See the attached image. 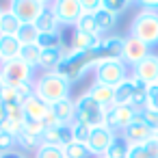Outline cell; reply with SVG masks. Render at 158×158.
Segmentation results:
<instances>
[{"mask_svg": "<svg viewBox=\"0 0 158 158\" xmlns=\"http://www.w3.org/2000/svg\"><path fill=\"white\" fill-rule=\"evenodd\" d=\"M69 91H72V82L56 72H41L39 76H35V95L44 100L48 106L67 100Z\"/></svg>", "mask_w": 158, "mask_h": 158, "instance_id": "6da1fadb", "label": "cell"}, {"mask_svg": "<svg viewBox=\"0 0 158 158\" xmlns=\"http://www.w3.org/2000/svg\"><path fill=\"white\" fill-rule=\"evenodd\" d=\"M95 59L89 52H74V50H65V56L61 61V65L56 67V74H61L63 78H67L72 85L78 82L80 78H85L89 72H93L95 67Z\"/></svg>", "mask_w": 158, "mask_h": 158, "instance_id": "7a4b0ae2", "label": "cell"}, {"mask_svg": "<svg viewBox=\"0 0 158 158\" xmlns=\"http://www.w3.org/2000/svg\"><path fill=\"white\" fill-rule=\"evenodd\" d=\"M130 37L143 41L147 48L158 46V11H139L130 24Z\"/></svg>", "mask_w": 158, "mask_h": 158, "instance_id": "3957f363", "label": "cell"}, {"mask_svg": "<svg viewBox=\"0 0 158 158\" xmlns=\"http://www.w3.org/2000/svg\"><path fill=\"white\" fill-rule=\"evenodd\" d=\"M76 104V119L74 121H80L89 128H100L104 126V115H106V108H102L89 93H82L74 100Z\"/></svg>", "mask_w": 158, "mask_h": 158, "instance_id": "277c9868", "label": "cell"}, {"mask_svg": "<svg viewBox=\"0 0 158 158\" xmlns=\"http://www.w3.org/2000/svg\"><path fill=\"white\" fill-rule=\"evenodd\" d=\"M93 76H95V82H102L106 87H117L121 85L128 76V65L123 61H98L95 67H93Z\"/></svg>", "mask_w": 158, "mask_h": 158, "instance_id": "5b68a950", "label": "cell"}, {"mask_svg": "<svg viewBox=\"0 0 158 158\" xmlns=\"http://www.w3.org/2000/svg\"><path fill=\"white\" fill-rule=\"evenodd\" d=\"M0 76H2L7 87H20L24 82H33L35 80V69L24 63L22 59H13V61H5L0 65Z\"/></svg>", "mask_w": 158, "mask_h": 158, "instance_id": "8992f818", "label": "cell"}, {"mask_svg": "<svg viewBox=\"0 0 158 158\" xmlns=\"http://www.w3.org/2000/svg\"><path fill=\"white\" fill-rule=\"evenodd\" d=\"M48 7V2L44 0H13V2L7 7L22 24H35L39 13Z\"/></svg>", "mask_w": 158, "mask_h": 158, "instance_id": "52a82bcc", "label": "cell"}, {"mask_svg": "<svg viewBox=\"0 0 158 158\" xmlns=\"http://www.w3.org/2000/svg\"><path fill=\"white\" fill-rule=\"evenodd\" d=\"M134 119H136V110H134L132 106H117V104H113L110 108H106L104 126L110 128L113 132H117V130L123 132Z\"/></svg>", "mask_w": 158, "mask_h": 158, "instance_id": "ba28073f", "label": "cell"}, {"mask_svg": "<svg viewBox=\"0 0 158 158\" xmlns=\"http://www.w3.org/2000/svg\"><path fill=\"white\" fill-rule=\"evenodd\" d=\"M50 9L56 15L61 28L63 26H74L78 22V18L82 15L80 0H56V2H50Z\"/></svg>", "mask_w": 158, "mask_h": 158, "instance_id": "9c48e42d", "label": "cell"}, {"mask_svg": "<svg viewBox=\"0 0 158 158\" xmlns=\"http://www.w3.org/2000/svg\"><path fill=\"white\" fill-rule=\"evenodd\" d=\"M115 139H117V132H113V130L106 128V126H100V128H93V130H91V136H89V141H87V147H89L91 156L102 158V156H106V152H108V147L115 143Z\"/></svg>", "mask_w": 158, "mask_h": 158, "instance_id": "30bf717a", "label": "cell"}, {"mask_svg": "<svg viewBox=\"0 0 158 158\" xmlns=\"http://www.w3.org/2000/svg\"><path fill=\"white\" fill-rule=\"evenodd\" d=\"M95 61H121L123 54V37H102L98 48L89 52Z\"/></svg>", "mask_w": 158, "mask_h": 158, "instance_id": "8fae6325", "label": "cell"}, {"mask_svg": "<svg viewBox=\"0 0 158 158\" xmlns=\"http://www.w3.org/2000/svg\"><path fill=\"white\" fill-rule=\"evenodd\" d=\"M145 56H149V48L143 44V41H139V39H134V37H126L123 39V54H121V61L126 63V65H136V63H141Z\"/></svg>", "mask_w": 158, "mask_h": 158, "instance_id": "7c38bea8", "label": "cell"}, {"mask_svg": "<svg viewBox=\"0 0 158 158\" xmlns=\"http://www.w3.org/2000/svg\"><path fill=\"white\" fill-rule=\"evenodd\" d=\"M132 76L139 78V80H143L147 87L149 85H156L158 82V56H154V54L145 56L141 63L134 65V74Z\"/></svg>", "mask_w": 158, "mask_h": 158, "instance_id": "4fadbf2b", "label": "cell"}, {"mask_svg": "<svg viewBox=\"0 0 158 158\" xmlns=\"http://www.w3.org/2000/svg\"><path fill=\"white\" fill-rule=\"evenodd\" d=\"M121 136H123L130 145H143L145 141H149V139L154 136V132H152V130H149V128L136 117V119H134V121L121 132Z\"/></svg>", "mask_w": 158, "mask_h": 158, "instance_id": "5bb4252c", "label": "cell"}, {"mask_svg": "<svg viewBox=\"0 0 158 158\" xmlns=\"http://www.w3.org/2000/svg\"><path fill=\"white\" fill-rule=\"evenodd\" d=\"M50 110L54 113V117H56V121H59L61 126H72V123H74V119H76V104H74V100H72V98H67V100H61V102L52 104V106H50Z\"/></svg>", "mask_w": 158, "mask_h": 158, "instance_id": "9a60e30c", "label": "cell"}, {"mask_svg": "<svg viewBox=\"0 0 158 158\" xmlns=\"http://www.w3.org/2000/svg\"><path fill=\"white\" fill-rule=\"evenodd\" d=\"M41 141H44L46 145L65 147L67 143H72V130H69V126H54V128H48V130H44Z\"/></svg>", "mask_w": 158, "mask_h": 158, "instance_id": "2e32d148", "label": "cell"}, {"mask_svg": "<svg viewBox=\"0 0 158 158\" xmlns=\"http://www.w3.org/2000/svg\"><path fill=\"white\" fill-rule=\"evenodd\" d=\"M22 110H24L26 119H31V121H41V119L46 117V113L50 110V106H48L44 100H39L37 95H33V98H28V100L22 102Z\"/></svg>", "mask_w": 158, "mask_h": 158, "instance_id": "e0dca14e", "label": "cell"}, {"mask_svg": "<svg viewBox=\"0 0 158 158\" xmlns=\"http://www.w3.org/2000/svg\"><path fill=\"white\" fill-rule=\"evenodd\" d=\"M87 93H89L102 108H110V106L115 104V89H113V87H106V85H102V82H93Z\"/></svg>", "mask_w": 158, "mask_h": 158, "instance_id": "ac0fdd59", "label": "cell"}, {"mask_svg": "<svg viewBox=\"0 0 158 158\" xmlns=\"http://www.w3.org/2000/svg\"><path fill=\"white\" fill-rule=\"evenodd\" d=\"M100 39H102V37H93V35H85V33L74 31L69 50H74V52H93V50L98 48Z\"/></svg>", "mask_w": 158, "mask_h": 158, "instance_id": "d6986e66", "label": "cell"}, {"mask_svg": "<svg viewBox=\"0 0 158 158\" xmlns=\"http://www.w3.org/2000/svg\"><path fill=\"white\" fill-rule=\"evenodd\" d=\"M65 56V48H56V50H41V59H39V69L41 72H56V67L61 65Z\"/></svg>", "mask_w": 158, "mask_h": 158, "instance_id": "ffe728a7", "label": "cell"}, {"mask_svg": "<svg viewBox=\"0 0 158 158\" xmlns=\"http://www.w3.org/2000/svg\"><path fill=\"white\" fill-rule=\"evenodd\" d=\"M20 52H22V44L18 37H0V59H2V63L20 59Z\"/></svg>", "mask_w": 158, "mask_h": 158, "instance_id": "44dd1931", "label": "cell"}, {"mask_svg": "<svg viewBox=\"0 0 158 158\" xmlns=\"http://www.w3.org/2000/svg\"><path fill=\"white\" fill-rule=\"evenodd\" d=\"M35 26H37V31H39V33H56V31H61V24H59L56 15L52 13L50 5L39 13V18H37V22H35Z\"/></svg>", "mask_w": 158, "mask_h": 158, "instance_id": "7402d4cb", "label": "cell"}, {"mask_svg": "<svg viewBox=\"0 0 158 158\" xmlns=\"http://www.w3.org/2000/svg\"><path fill=\"white\" fill-rule=\"evenodd\" d=\"M20 26H22V22H20L9 9H5L2 20H0V37H18Z\"/></svg>", "mask_w": 158, "mask_h": 158, "instance_id": "603a6c76", "label": "cell"}, {"mask_svg": "<svg viewBox=\"0 0 158 158\" xmlns=\"http://www.w3.org/2000/svg\"><path fill=\"white\" fill-rule=\"evenodd\" d=\"M132 95H134V80H132V76H130V78H126L121 85L115 87V104H117V106H130Z\"/></svg>", "mask_w": 158, "mask_h": 158, "instance_id": "cb8c5ba5", "label": "cell"}, {"mask_svg": "<svg viewBox=\"0 0 158 158\" xmlns=\"http://www.w3.org/2000/svg\"><path fill=\"white\" fill-rule=\"evenodd\" d=\"M93 18H95L98 28H100V35H104V33H108L110 28H115V24H117V20H119V13H113V11H108V9L102 7L100 11L93 13Z\"/></svg>", "mask_w": 158, "mask_h": 158, "instance_id": "d4e9b609", "label": "cell"}, {"mask_svg": "<svg viewBox=\"0 0 158 158\" xmlns=\"http://www.w3.org/2000/svg\"><path fill=\"white\" fill-rule=\"evenodd\" d=\"M74 31L85 33V35H93V37H102V35H100V28H98V24H95L93 13H82V15L78 18V22L74 24Z\"/></svg>", "mask_w": 158, "mask_h": 158, "instance_id": "484cf974", "label": "cell"}, {"mask_svg": "<svg viewBox=\"0 0 158 158\" xmlns=\"http://www.w3.org/2000/svg\"><path fill=\"white\" fill-rule=\"evenodd\" d=\"M37 46L41 50H56V48H65L63 46V33L56 31V33H39L37 37Z\"/></svg>", "mask_w": 158, "mask_h": 158, "instance_id": "4316f807", "label": "cell"}, {"mask_svg": "<svg viewBox=\"0 0 158 158\" xmlns=\"http://www.w3.org/2000/svg\"><path fill=\"white\" fill-rule=\"evenodd\" d=\"M20 59H22L24 63H28L33 69H37V67H39V59H41V48H39L37 44H26V46H22Z\"/></svg>", "mask_w": 158, "mask_h": 158, "instance_id": "83f0119b", "label": "cell"}, {"mask_svg": "<svg viewBox=\"0 0 158 158\" xmlns=\"http://www.w3.org/2000/svg\"><path fill=\"white\" fill-rule=\"evenodd\" d=\"M18 147L20 149H39L41 145H44V141H41V136H35V134H31V132H26V130H22L18 136Z\"/></svg>", "mask_w": 158, "mask_h": 158, "instance_id": "f1b7e54d", "label": "cell"}, {"mask_svg": "<svg viewBox=\"0 0 158 158\" xmlns=\"http://www.w3.org/2000/svg\"><path fill=\"white\" fill-rule=\"evenodd\" d=\"M128 152H130V143H128L123 136H117L115 143L108 147L106 158H128Z\"/></svg>", "mask_w": 158, "mask_h": 158, "instance_id": "f546056e", "label": "cell"}, {"mask_svg": "<svg viewBox=\"0 0 158 158\" xmlns=\"http://www.w3.org/2000/svg\"><path fill=\"white\" fill-rule=\"evenodd\" d=\"M63 149H65V158H91V152H89V147H87L85 143L72 141V143H67Z\"/></svg>", "mask_w": 158, "mask_h": 158, "instance_id": "4dcf8cb0", "label": "cell"}, {"mask_svg": "<svg viewBox=\"0 0 158 158\" xmlns=\"http://www.w3.org/2000/svg\"><path fill=\"white\" fill-rule=\"evenodd\" d=\"M37 37H39V31L35 24H22L20 26V33H18V39L22 46L26 44H37Z\"/></svg>", "mask_w": 158, "mask_h": 158, "instance_id": "1f68e13d", "label": "cell"}, {"mask_svg": "<svg viewBox=\"0 0 158 158\" xmlns=\"http://www.w3.org/2000/svg\"><path fill=\"white\" fill-rule=\"evenodd\" d=\"M69 130H72V141L87 145V141H89L93 128H89V126H85V123H80V121H74V123L69 126Z\"/></svg>", "mask_w": 158, "mask_h": 158, "instance_id": "d6a6232c", "label": "cell"}, {"mask_svg": "<svg viewBox=\"0 0 158 158\" xmlns=\"http://www.w3.org/2000/svg\"><path fill=\"white\" fill-rule=\"evenodd\" d=\"M35 158H65V149L63 147H56V145H41L37 152H35Z\"/></svg>", "mask_w": 158, "mask_h": 158, "instance_id": "836d02e7", "label": "cell"}, {"mask_svg": "<svg viewBox=\"0 0 158 158\" xmlns=\"http://www.w3.org/2000/svg\"><path fill=\"white\" fill-rule=\"evenodd\" d=\"M136 117L156 134L158 132V110H149V108H145V110H141V113H136Z\"/></svg>", "mask_w": 158, "mask_h": 158, "instance_id": "e575fe53", "label": "cell"}, {"mask_svg": "<svg viewBox=\"0 0 158 158\" xmlns=\"http://www.w3.org/2000/svg\"><path fill=\"white\" fill-rule=\"evenodd\" d=\"M0 100H2V104H5L7 108H11V106H22L20 98H18V91H15L13 87H5L2 93H0Z\"/></svg>", "mask_w": 158, "mask_h": 158, "instance_id": "d590c367", "label": "cell"}, {"mask_svg": "<svg viewBox=\"0 0 158 158\" xmlns=\"http://www.w3.org/2000/svg\"><path fill=\"white\" fill-rule=\"evenodd\" d=\"M18 147V139L9 132H2L0 130V154H7V152H15Z\"/></svg>", "mask_w": 158, "mask_h": 158, "instance_id": "8d00e7d4", "label": "cell"}, {"mask_svg": "<svg viewBox=\"0 0 158 158\" xmlns=\"http://www.w3.org/2000/svg\"><path fill=\"white\" fill-rule=\"evenodd\" d=\"M15 91H18V98H20V102H24V100L33 98V95H35V80H33V82H24V85L15 87Z\"/></svg>", "mask_w": 158, "mask_h": 158, "instance_id": "74e56055", "label": "cell"}, {"mask_svg": "<svg viewBox=\"0 0 158 158\" xmlns=\"http://www.w3.org/2000/svg\"><path fill=\"white\" fill-rule=\"evenodd\" d=\"M7 119L9 121H15V123H24L26 121V115H24L22 106H11V108H7Z\"/></svg>", "mask_w": 158, "mask_h": 158, "instance_id": "f35d334b", "label": "cell"}, {"mask_svg": "<svg viewBox=\"0 0 158 158\" xmlns=\"http://www.w3.org/2000/svg\"><path fill=\"white\" fill-rule=\"evenodd\" d=\"M147 108L149 110H158V85H149L147 87Z\"/></svg>", "mask_w": 158, "mask_h": 158, "instance_id": "ab89813d", "label": "cell"}, {"mask_svg": "<svg viewBox=\"0 0 158 158\" xmlns=\"http://www.w3.org/2000/svg\"><path fill=\"white\" fill-rule=\"evenodd\" d=\"M102 7L113 11V13H121L123 9H128V2H121V0H102Z\"/></svg>", "mask_w": 158, "mask_h": 158, "instance_id": "60d3db41", "label": "cell"}, {"mask_svg": "<svg viewBox=\"0 0 158 158\" xmlns=\"http://www.w3.org/2000/svg\"><path fill=\"white\" fill-rule=\"evenodd\" d=\"M24 130L26 132H31V134H35V136H44V123L41 121H31V119H26L24 121Z\"/></svg>", "mask_w": 158, "mask_h": 158, "instance_id": "b9f144b4", "label": "cell"}, {"mask_svg": "<svg viewBox=\"0 0 158 158\" xmlns=\"http://www.w3.org/2000/svg\"><path fill=\"white\" fill-rule=\"evenodd\" d=\"M82 13H95L102 9V0H80Z\"/></svg>", "mask_w": 158, "mask_h": 158, "instance_id": "7bdbcfd3", "label": "cell"}, {"mask_svg": "<svg viewBox=\"0 0 158 158\" xmlns=\"http://www.w3.org/2000/svg\"><path fill=\"white\" fill-rule=\"evenodd\" d=\"M143 147H145V152H147L149 158H158V139L156 136H152L149 141H145Z\"/></svg>", "mask_w": 158, "mask_h": 158, "instance_id": "ee69618b", "label": "cell"}, {"mask_svg": "<svg viewBox=\"0 0 158 158\" xmlns=\"http://www.w3.org/2000/svg\"><path fill=\"white\" fill-rule=\"evenodd\" d=\"M128 158H149V156H147V152H145L143 145H130Z\"/></svg>", "mask_w": 158, "mask_h": 158, "instance_id": "f6af8a7d", "label": "cell"}, {"mask_svg": "<svg viewBox=\"0 0 158 158\" xmlns=\"http://www.w3.org/2000/svg\"><path fill=\"white\" fill-rule=\"evenodd\" d=\"M41 123H44V128H46V130H48V128H54V126H61V123L56 121V117H54V113H52V110H48V113H46V117L41 119Z\"/></svg>", "mask_w": 158, "mask_h": 158, "instance_id": "bcb514c9", "label": "cell"}, {"mask_svg": "<svg viewBox=\"0 0 158 158\" xmlns=\"http://www.w3.org/2000/svg\"><path fill=\"white\" fill-rule=\"evenodd\" d=\"M0 158H26V156H24L22 152H18V149H15V152H7V154H0Z\"/></svg>", "mask_w": 158, "mask_h": 158, "instance_id": "7dc6e473", "label": "cell"}, {"mask_svg": "<svg viewBox=\"0 0 158 158\" xmlns=\"http://www.w3.org/2000/svg\"><path fill=\"white\" fill-rule=\"evenodd\" d=\"M143 7H145L147 11H156V9H158V0H145Z\"/></svg>", "mask_w": 158, "mask_h": 158, "instance_id": "c3c4849f", "label": "cell"}, {"mask_svg": "<svg viewBox=\"0 0 158 158\" xmlns=\"http://www.w3.org/2000/svg\"><path fill=\"white\" fill-rule=\"evenodd\" d=\"M7 119V106L2 104V100H0V123H2Z\"/></svg>", "mask_w": 158, "mask_h": 158, "instance_id": "681fc988", "label": "cell"}, {"mask_svg": "<svg viewBox=\"0 0 158 158\" xmlns=\"http://www.w3.org/2000/svg\"><path fill=\"white\" fill-rule=\"evenodd\" d=\"M7 85H5V80H2V76H0V93H2V89H5Z\"/></svg>", "mask_w": 158, "mask_h": 158, "instance_id": "f907efd6", "label": "cell"}, {"mask_svg": "<svg viewBox=\"0 0 158 158\" xmlns=\"http://www.w3.org/2000/svg\"><path fill=\"white\" fill-rule=\"evenodd\" d=\"M2 13H5V9H2V7H0V20H2Z\"/></svg>", "mask_w": 158, "mask_h": 158, "instance_id": "816d5d0a", "label": "cell"}, {"mask_svg": "<svg viewBox=\"0 0 158 158\" xmlns=\"http://www.w3.org/2000/svg\"><path fill=\"white\" fill-rule=\"evenodd\" d=\"M154 136H156V139H158V132H156V134H154Z\"/></svg>", "mask_w": 158, "mask_h": 158, "instance_id": "f5cc1de1", "label": "cell"}, {"mask_svg": "<svg viewBox=\"0 0 158 158\" xmlns=\"http://www.w3.org/2000/svg\"><path fill=\"white\" fill-rule=\"evenodd\" d=\"M0 65H2V59H0Z\"/></svg>", "mask_w": 158, "mask_h": 158, "instance_id": "db71d44e", "label": "cell"}, {"mask_svg": "<svg viewBox=\"0 0 158 158\" xmlns=\"http://www.w3.org/2000/svg\"><path fill=\"white\" fill-rule=\"evenodd\" d=\"M102 158H106V156H102Z\"/></svg>", "mask_w": 158, "mask_h": 158, "instance_id": "11a10c76", "label": "cell"}, {"mask_svg": "<svg viewBox=\"0 0 158 158\" xmlns=\"http://www.w3.org/2000/svg\"><path fill=\"white\" fill-rule=\"evenodd\" d=\"M156 85H158V82H156Z\"/></svg>", "mask_w": 158, "mask_h": 158, "instance_id": "9f6ffc18", "label": "cell"}]
</instances>
